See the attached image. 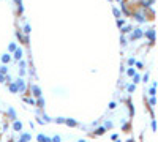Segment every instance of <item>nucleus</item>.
Segmentation results:
<instances>
[{
    "mask_svg": "<svg viewBox=\"0 0 158 142\" xmlns=\"http://www.w3.org/2000/svg\"><path fill=\"white\" fill-rule=\"evenodd\" d=\"M21 55H22L21 51H16V59H21Z\"/></svg>",
    "mask_w": 158,
    "mask_h": 142,
    "instance_id": "7ed1b4c3",
    "label": "nucleus"
},
{
    "mask_svg": "<svg viewBox=\"0 0 158 142\" xmlns=\"http://www.w3.org/2000/svg\"><path fill=\"white\" fill-rule=\"evenodd\" d=\"M15 130H21V123H15Z\"/></svg>",
    "mask_w": 158,
    "mask_h": 142,
    "instance_id": "20e7f679",
    "label": "nucleus"
},
{
    "mask_svg": "<svg viewBox=\"0 0 158 142\" xmlns=\"http://www.w3.org/2000/svg\"><path fill=\"white\" fill-rule=\"evenodd\" d=\"M33 92H35V95H36V96H40V90H38L36 87H33Z\"/></svg>",
    "mask_w": 158,
    "mask_h": 142,
    "instance_id": "f03ea898",
    "label": "nucleus"
},
{
    "mask_svg": "<svg viewBox=\"0 0 158 142\" xmlns=\"http://www.w3.org/2000/svg\"><path fill=\"white\" fill-rule=\"evenodd\" d=\"M18 88H19V90H21V92H22V90H24V84H22V82H21V81H19V82H18Z\"/></svg>",
    "mask_w": 158,
    "mask_h": 142,
    "instance_id": "f257e3e1",
    "label": "nucleus"
}]
</instances>
